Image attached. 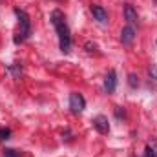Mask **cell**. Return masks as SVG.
<instances>
[{
  "label": "cell",
  "mask_w": 157,
  "mask_h": 157,
  "mask_svg": "<svg viewBox=\"0 0 157 157\" xmlns=\"http://www.w3.org/2000/svg\"><path fill=\"white\" fill-rule=\"evenodd\" d=\"M20 154L17 152V150H13V148H6L4 150V157H18Z\"/></svg>",
  "instance_id": "obj_13"
},
{
  "label": "cell",
  "mask_w": 157,
  "mask_h": 157,
  "mask_svg": "<svg viewBox=\"0 0 157 157\" xmlns=\"http://www.w3.org/2000/svg\"><path fill=\"white\" fill-rule=\"evenodd\" d=\"M9 71L13 73V77H20V68L18 66H9Z\"/></svg>",
  "instance_id": "obj_15"
},
{
  "label": "cell",
  "mask_w": 157,
  "mask_h": 157,
  "mask_svg": "<svg viewBox=\"0 0 157 157\" xmlns=\"http://www.w3.org/2000/svg\"><path fill=\"white\" fill-rule=\"evenodd\" d=\"M91 15H93V18L97 20V22H101V24H106L108 22V13H106V9L102 7V6H97V4H91Z\"/></svg>",
  "instance_id": "obj_6"
},
{
  "label": "cell",
  "mask_w": 157,
  "mask_h": 157,
  "mask_svg": "<svg viewBox=\"0 0 157 157\" xmlns=\"http://www.w3.org/2000/svg\"><path fill=\"white\" fill-rule=\"evenodd\" d=\"M49 20H51V24H53V28H55V31H57V35H59L60 51L68 55V53L71 51V31H70V26H68V22H66L64 13H62L60 9H55V11H51Z\"/></svg>",
  "instance_id": "obj_1"
},
{
  "label": "cell",
  "mask_w": 157,
  "mask_h": 157,
  "mask_svg": "<svg viewBox=\"0 0 157 157\" xmlns=\"http://www.w3.org/2000/svg\"><path fill=\"white\" fill-rule=\"evenodd\" d=\"M135 35H137V33H135L133 26H130V24H128V26H124V28H122V31H121V42L128 46V44H132V42L135 40Z\"/></svg>",
  "instance_id": "obj_7"
},
{
  "label": "cell",
  "mask_w": 157,
  "mask_h": 157,
  "mask_svg": "<svg viewBox=\"0 0 157 157\" xmlns=\"http://www.w3.org/2000/svg\"><path fill=\"white\" fill-rule=\"evenodd\" d=\"M155 4H157V0H155Z\"/></svg>",
  "instance_id": "obj_18"
},
{
  "label": "cell",
  "mask_w": 157,
  "mask_h": 157,
  "mask_svg": "<svg viewBox=\"0 0 157 157\" xmlns=\"http://www.w3.org/2000/svg\"><path fill=\"white\" fill-rule=\"evenodd\" d=\"M62 137H64L66 141H71V132H70V130H66V132L62 133Z\"/></svg>",
  "instance_id": "obj_17"
},
{
  "label": "cell",
  "mask_w": 157,
  "mask_h": 157,
  "mask_svg": "<svg viewBox=\"0 0 157 157\" xmlns=\"http://www.w3.org/2000/svg\"><path fill=\"white\" fill-rule=\"evenodd\" d=\"M144 157H157V139H152V141L146 143Z\"/></svg>",
  "instance_id": "obj_9"
},
{
  "label": "cell",
  "mask_w": 157,
  "mask_h": 157,
  "mask_svg": "<svg viewBox=\"0 0 157 157\" xmlns=\"http://www.w3.org/2000/svg\"><path fill=\"white\" fill-rule=\"evenodd\" d=\"M115 117L117 119H126V110L121 108V106H117V108H115Z\"/></svg>",
  "instance_id": "obj_14"
},
{
  "label": "cell",
  "mask_w": 157,
  "mask_h": 157,
  "mask_svg": "<svg viewBox=\"0 0 157 157\" xmlns=\"http://www.w3.org/2000/svg\"><path fill=\"white\" fill-rule=\"evenodd\" d=\"M150 75H152V78H155L157 80V64H154V66L150 68Z\"/></svg>",
  "instance_id": "obj_16"
},
{
  "label": "cell",
  "mask_w": 157,
  "mask_h": 157,
  "mask_svg": "<svg viewBox=\"0 0 157 157\" xmlns=\"http://www.w3.org/2000/svg\"><path fill=\"white\" fill-rule=\"evenodd\" d=\"M124 18L128 20V24H130V26L137 22V11L133 9V6H132V4H126V6H124Z\"/></svg>",
  "instance_id": "obj_8"
},
{
  "label": "cell",
  "mask_w": 157,
  "mask_h": 157,
  "mask_svg": "<svg viewBox=\"0 0 157 157\" xmlns=\"http://www.w3.org/2000/svg\"><path fill=\"white\" fill-rule=\"evenodd\" d=\"M84 108H86V99L80 93L73 91L70 95V110H71V113H80Z\"/></svg>",
  "instance_id": "obj_3"
},
{
  "label": "cell",
  "mask_w": 157,
  "mask_h": 157,
  "mask_svg": "<svg viewBox=\"0 0 157 157\" xmlns=\"http://www.w3.org/2000/svg\"><path fill=\"white\" fill-rule=\"evenodd\" d=\"M128 84H130V88H139V77L135 75V73H130L128 75Z\"/></svg>",
  "instance_id": "obj_10"
},
{
  "label": "cell",
  "mask_w": 157,
  "mask_h": 157,
  "mask_svg": "<svg viewBox=\"0 0 157 157\" xmlns=\"http://www.w3.org/2000/svg\"><path fill=\"white\" fill-rule=\"evenodd\" d=\"M115 88H117V73H115V70H110L104 77L102 90H104V93H113Z\"/></svg>",
  "instance_id": "obj_4"
},
{
  "label": "cell",
  "mask_w": 157,
  "mask_h": 157,
  "mask_svg": "<svg viewBox=\"0 0 157 157\" xmlns=\"http://www.w3.org/2000/svg\"><path fill=\"white\" fill-rule=\"evenodd\" d=\"M9 137H11V130H9V128H2V130H0V139L6 141V139H9Z\"/></svg>",
  "instance_id": "obj_12"
},
{
  "label": "cell",
  "mask_w": 157,
  "mask_h": 157,
  "mask_svg": "<svg viewBox=\"0 0 157 157\" xmlns=\"http://www.w3.org/2000/svg\"><path fill=\"white\" fill-rule=\"evenodd\" d=\"M15 15L18 18V26H20V33H18V37H15V44H20L26 39H29V35H31V20H29V15L20 7L15 9Z\"/></svg>",
  "instance_id": "obj_2"
},
{
  "label": "cell",
  "mask_w": 157,
  "mask_h": 157,
  "mask_svg": "<svg viewBox=\"0 0 157 157\" xmlns=\"http://www.w3.org/2000/svg\"><path fill=\"white\" fill-rule=\"evenodd\" d=\"M93 128H95L99 133H102V135L110 133V122H108V117H106V115H97V117H93Z\"/></svg>",
  "instance_id": "obj_5"
},
{
  "label": "cell",
  "mask_w": 157,
  "mask_h": 157,
  "mask_svg": "<svg viewBox=\"0 0 157 157\" xmlns=\"http://www.w3.org/2000/svg\"><path fill=\"white\" fill-rule=\"evenodd\" d=\"M84 48H86L88 53H97V44H93V42H86Z\"/></svg>",
  "instance_id": "obj_11"
}]
</instances>
